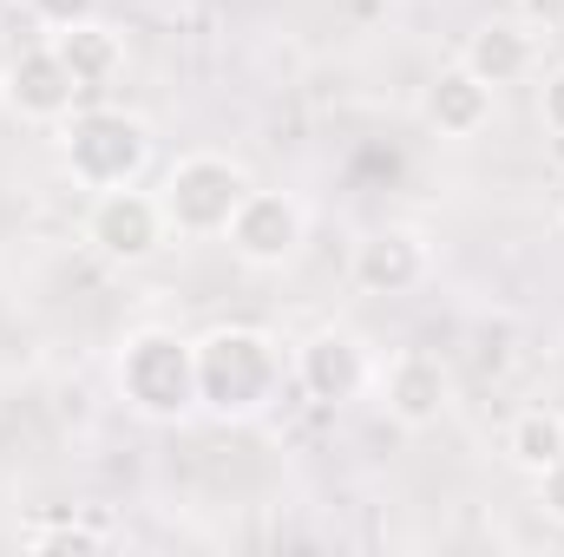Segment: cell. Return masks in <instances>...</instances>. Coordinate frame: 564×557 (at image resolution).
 I'll return each mask as SVG.
<instances>
[{
	"label": "cell",
	"mask_w": 564,
	"mask_h": 557,
	"mask_svg": "<svg viewBox=\"0 0 564 557\" xmlns=\"http://www.w3.org/2000/svg\"><path fill=\"white\" fill-rule=\"evenodd\" d=\"M492 112H499V92H492L473 66H459V59L440 66V73L426 79V92H421V119L453 144L479 139V132L492 125Z\"/></svg>",
	"instance_id": "cell-11"
},
{
	"label": "cell",
	"mask_w": 564,
	"mask_h": 557,
	"mask_svg": "<svg viewBox=\"0 0 564 557\" xmlns=\"http://www.w3.org/2000/svg\"><path fill=\"white\" fill-rule=\"evenodd\" d=\"M20 545H26V551H106L112 532H106V525H86V518H73V512H59V518H33V525L20 532Z\"/></svg>",
	"instance_id": "cell-15"
},
{
	"label": "cell",
	"mask_w": 564,
	"mask_h": 557,
	"mask_svg": "<svg viewBox=\"0 0 564 557\" xmlns=\"http://www.w3.org/2000/svg\"><path fill=\"white\" fill-rule=\"evenodd\" d=\"M375 401L388 407L394 426L426 433L453 414V368L433 354V348H394L381 368H375Z\"/></svg>",
	"instance_id": "cell-7"
},
{
	"label": "cell",
	"mask_w": 564,
	"mask_h": 557,
	"mask_svg": "<svg viewBox=\"0 0 564 557\" xmlns=\"http://www.w3.org/2000/svg\"><path fill=\"white\" fill-rule=\"evenodd\" d=\"M532 499H539V512L564 532V452L545 466V472H532Z\"/></svg>",
	"instance_id": "cell-17"
},
{
	"label": "cell",
	"mask_w": 564,
	"mask_h": 557,
	"mask_svg": "<svg viewBox=\"0 0 564 557\" xmlns=\"http://www.w3.org/2000/svg\"><path fill=\"white\" fill-rule=\"evenodd\" d=\"M558 452H564V414L558 407H525V414H512V426H506V459H512L525 479L545 472Z\"/></svg>",
	"instance_id": "cell-14"
},
{
	"label": "cell",
	"mask_w": 564,
	"mask_h": 557,
	"mask_svg": "<svg viewBox=\"0 0 564 557\" xmlns=\"http://www.w3.org/2000/svg\"><path fill=\"white\" fill-rule=\"evenodd\" d=\"M289 354L257 321H217L197 335V414L210 419H263L289 387Z\"/></svg>",
	"instance_id": "cell-1"
},
{
	"label": "cell",
	"mask_w": 564,
	"mask_h": 557,
	"mask_svg": "<svg viewBox=\"0 0 564 557\" xmlns=\"http://www.w3.org/2000/svg\"><path fill=\"white\" fill-rule=\"evenodd\" d=\"M171 237H177V230H171L158 190H144V184L93 190V204H86V243H93V256H106V263H119V270H139L151 256H164Z\"/></svg>",
	"instance_id": "cell-5"
},
{
	"label": "cell",
	"mask_w": 564,
	"mask_h": 557,
	"mask_svg": "<svg viewBox=\"0 0 564 557\" xmlns=\"http://www.w3.org/2000/svg\"><path fill=\"white\" fill-rule=\"evenodd\" d=\"M289 374L308 401L322 407H341V401H361L375 387V354L348 335V328H315L308 341H295L289 354Z\"/></svg>",
	"instance_id": "cell-9"
},
{
	"label": "cell",
	"mask_w": 564,
	"mask_h": 557,
	"mask_svg": "<svg viewBox=\"0 0 564 557\" xmlns=\"http://www.w3.org/2000/svg\"><path fill=\"white\" fill-rule=\"evenodd\" d=\"M558 230H564V204H558Z\"/></svg>",
	"instance_id": "cell-21"
},
{
	"label": "cell",
	"mask_w": 564,
	"mask_h": 557,
	"mask_svg": "<svg viewBox=\"0 0 564 557\" xmlns=\"http://www.w3.org/2000/svg\"><path fill=\"white\" fill-rule=\"evenodd\" d=\"M46 40H53V53L66 59V73H73L79 92H106V86L126 73V33H119L112 20H79V26L46 33Z\"/></svg>",
	"instance_id": "cell-13"
},
{
	"label": "cell",
	"mask_w": 564,
	"mask_h": 557,
	"mask_svg": "<svg viewBox=\"0 0 564 557\" xmlns=\"http://www.w3.org/2000/svg\"><path fill=\"white\" fill-rule=\"evenodd\" d=\"M99 7H106V0H26V13H33L46 33L79 26V20H99Z\"/></svg>",
	"instance_id": "cell-16"
},
{
	"label": "cell",
	"mask_w": 564,
	"mask_h": 557,
	"mask_svg": "<svg viewBox=\"0 0 564 557\" xmlns=\"http://www.w3.org/2000/svg\"><path fill=\"white\" fill-rule=\"evenodd\" d=\"M539 119H545L552 139H564V66H552L545 86H539Z\"/></svg>",
	"instance_id": "cell-19"
},
{
	"label": "cell",
	"mask_w": 564,
	"mask_h": 557,
	"mask_svg": "<svg viewBox=\"0 0 564 557\" xmlns=\"http://www.w3.org/2000/svg\"><path fill=\"white\" fill-rule=\"evenodd\" d=\"M426 276H433V250H426L421 230H408V223L368 230V237L355 243V256H348V282H355L361 295H375V302L414 295Z\"/></svg>",
	"instance_id": "cell-10"
},
{
	"label": "cell",
	"mask_w": 564,
	"mask_h": 557,
	"mask_svg": "<svg viewBox=\"0 0 564 557\" xmlns=\"http://www.w3.org/2000/svg\"><path fill=\"white\" fill-rule=\"evenodd\" d=\"M79 86L66 73V59L53 53V40L40 46H20L7 66H0V106L20 119V125H66L79 112Z\"/></svg>",
	"instance_id": "cell-8"
},
{
	"label": "cell",
	"mask_w": 564,
	"mask_h": 557,
	"mask_svg": "<svg viewBox=\"0 0 564 557\" xmlns=\"http://www.w3.org/2000/svg\"><path fill=\"white\" fill-rule=\"evenodd\" d=\"M512 20H525L532 33H564V0H512Z\"/></svg>",
	"instance_id": "cell-18"
},
{
	"label": "cell",
	"mask_w": 564,
	"mask_h": 557,
	"mask_svg": "<svg viewBox=\"0 0 564 557\" xmlns=\"http://www.w3.org/2000/svg\"><path fill=\"white\" fill-rule=\"evenodd\" d=\"M112 387L151 426L191 419L197 414V341L177 335V328H164V321H144L112 354Z\"/></svg>",
	"instance_id": "cell-2"
},
{
	"label": "cell",
	"mask_w": 564,
	"mask_h": 557,
	"mask_svg": "<svg viewBox=\"0 0 564 557\" xmlns=\"http://www.w3.org/2000/svg\"><path fill=\"white\" fill-rule=\"evenodd\" d=\"M459 66H473L492 92H499V86H519V79H532V66H539V33H532L525 20H479V26L466 33V46H459Z\"/></svg>",
	"instance_id": "cell-12"
},
{
	"label": "cell",
	"mask_w": 564,
	"mask_h": 557,
	"mask_svg": "<svg viewBox=\"0 0 564 557\" xmlns=\"http://www.w3.org/2000/svg\"><path fill=\"white\" fill-rule=\"evenodd\" d=\"M230 256L243 263V270H289L295 256H302V243H308V210H302V197H289V190H250L243 204H237V217H230Z\"/></svg>",
	"instance_id": "cell-6"
},
{
	"label": "cell",
	"mask_w": 564,
	"mask_h": 557,
	"mask_svg": "<svg viewBox=\"0 0 564 557\" xmlns=\"http://www.w3.org/2000/svg\"><path fill=\"white\" fill-rule=\"evenodd\" d=\"M7 13H13V0H0V20H7Z\"/></svg>",
	"instance_id": "cell-20"
},
{
	"label": "cell",
	"mask_w": 564,
	"mask_h": 557,
	"mask_svg": "<svg viewBox=\"0 0 564 557\" xmlns=\"http://www.w3.org/2000/svg\"><path fill=\"white\" fill-rule=\"evenodd\" d=\"M250 190H257V177L237 157H224V151H184L164 171L158 204H164V217H171L177 237H224L230 217H237V204Z\"/></svg>",
	"instance_id": "cell-4"
},
{
	"label": "cell",
	"mask_w": 564,
	"mask_h": 557,
	"mask_svg": "<svg viewBox=\"0 0 564 557\" xmlns=\"http://www.w3.org/2000/svg\"><path fill=\"white\" fill-rule=\"evenodd\" d=\"M59 132V171L79 190H119L151 171V125L126 106H79Z\"/></svg>",
	"instance_id": "cell-3"
}]
</instances>
